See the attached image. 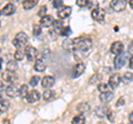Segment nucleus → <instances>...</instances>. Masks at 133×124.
<instances>
[{"label":"nucleus","instance_id":"393cba45","mask_svg":"<svg viewBox=\"0 0 133 124\" xmlns=\"http://www.w3.org/2000/svg\"><path fill=\"white\" fill-rule=\"evenodd\" d=\"M62 45H63V48L66 49L68 51H73V39H66L63 41V43H62Z\"/></svg>","mask_w":133,"mask_h":124},{"label":"nucleus","instance_id":"473e14b6","mask_svg":"<svg viewBox=\"0 0 133 124\" xmlns=\"http://www.w3.org/2000/svg\"><path fill=\"white\" fill-rule=\"evenodd\" d=\"M32 33H33V36H35V37H39L41 35V27H40V24H35V26H33Z\"/></svg>","mask_w":133,"mask_h":124},{"label":"nucleus","instance_id":"4c0bfd02","mask_svg":"<svg viewBox=\"0 0 133 124\" xmlns=\"http://www.w3.org/2000/svg\"><path fill=\"white\" fill-rule=\"evenodd\" d=\"M76 3L79 7H87V3H88V1H87V0H77Z\"/></svg>","mask_w":133,"mask_h":124},{"label":"nucleus","instance_id":"f704fd0d","mask_svg":"<svg viewBox=\"0 0 133 124\" xmlns=\"http://www.w3.org/2000/svg\"><path fill=\"white\" fill-rule=\"evenodd\" d=\"M59 35H61L62 37H69L70 35H71V29H70L69 27H63V29L61 30V32Z\"/></svg>","mask_w":133,"mask_h":124},{"label":"nucleus","instance_id":"f03ea898","mask_svg":"<svg viewBox=\"0 0 133 124\" xmlns=\"http://www.w3.org/2000/svg\"><path fill=\"white\" fill-rule=\"evenodd\" d=\"M28 36L24 33V32H18V33L16 35L15 39L12 40V44L15 45L17 49H21L22 47H24L27 43H28Z\"/></svg>","mask_w":133,"mask_h":124},{"label":"nucleus","instance_id":"4be33fe9","mask_svg":"<svg viewBox=\"0 0 133 124\" xmlns=\"http://www.w3.org/2000/svg\"><path fill=\"white\" fill-rule=\"evenodd\" d=\"M37 3H38V0H26V1L22 2V7L26 10H29V9H31V8L35 7Z\"/></svg>","mask_w":133,"mask_h":124},{"label":"nucleus","instance_id":"6ab92c4d","mask_svg":"<svg viewBox=\"0 0 133 124\" xmlns=\"http://www.w3.org/2000/svg\"><path fill=\"white\" fill-rule=\"evenodd\" d=\"M113 98H114V94H113V92H111V91H109V92H104V93H100V95H99L100 101H101L102 103L110 102V101H112Z\"/></svg>","mask_w":133,"mask_h":124},{"label":"nucleus","instance_id":"39448f33","mask_svg":"<svg viewBox=\"0 0 133 124\" xmlns=\"http://www.w3.org/2000/svg\"><path fill=\"white\" fill-rule=\"evenodd\" d=\"M24 54H26V57L28 58L29 61H33L36 59V58H38V50L32 47V45H27L26 47V50H24Z\"/></svg>","mask_w":133,"mask_h":124},{"label":"nucleus","instance_id":"f8f14e48","mask_svg":"<svg viewBox=\"0 0 133 124\" xmlns=\"http://www.w3.org/2000/svg\"><path fill=\"white\" fill-rule=\"evenodd\" d=\"M71 7L70 6H65V7H62L60 8L59 10H58L57 12V15H58V17H59L60 19H65L66 17H69L70 15H71Z\"/></svg>","mask_w":133,"mask_h":124},{"label":"nucleus","instance_id":"423d86ee","mask_svg":"<svg viewBox=\"0 0 133 124\" xmlns=\"http://www.w3.org/2000/svg\"><path fill=\"white\" fill-rule=\"evenodd\" d=\"M121 80H122V78L120 74L118 73H114V74H112V75L110 77V79H109V86L111 89H116L118 86L120 85V83H121Z\"/></svg>","mask_w":133,"mask_h":124},{"label":"nucleus","instance_id":"20e7f679","mask_svg":"<svg viewBox=\"0 0 133 124\" xmlns=\"http://www.w3.org/2000/svg\"><path fill=\"white\" fill-rule=\"evenodd\" d=\"M91 17H92L93 20L98 22H103L105 18V11L102 8H97L95 10L91 11Z\"/></svg>","mask_w":133,"mask_h":124},{"label":"nucleus","instance_id":"3c124183","mask_svg":"<svg viewBox=\"0 0 133 124\" xmlns=\"http://www.w3.org/2000/svg\"><path fill=\"white\" fill-rule=\"evenodd\" d=\"M0 16H1V11H0Z\"/></svg>","mask_w":133,"mask_h":124},{"label":"nucleus","instance_id":"c9c22d12","mask_svg":"<svg viewBox=\"0 0 133 124\" xmlns=\"http://www.w3.org/2000/svg\"><path fill=\"white\" fill-rule=\"evenodd\" d=\"M45 12H47V7H45V6H41L39 11H38V15L40 16L41 18H42V17H44V16H45Z\"/></svg>","mask_w":133,"mask_h":124},{"label":"nucleus","instance_id":"a878e982","mask_svg":"<svg viewBox=\"0 0 133 124\" xmlns=\"http://www.w3.org/2000/svg\"><path fill=\"white\" fill-rule=\"evenodd\" d=\"M71 124H85V118L82 114L77 115V116H74L72 119Z\"/></svg>","mask_w":133,"mask_h":124},{"label":"nucleus","instance_id":"ea45409f","mask_svg":"<svg viewBox=\"0 0 133 124\" xmlns=\"http://www.w3.org/2000/svg\"><path fill=\"white\" fill-rule=\"evenodd\" d=\"M128 53H130V54L133 56V40L131 41V43L129 44V48H128Z\"/></svg>","mask_w":133,"mask_h":124},{"label":"nucleus","instance_id":"e433bc0d","mask_svg":"<svg viewBox=\"0 0 133 124\" xmlns=\"http://www.w3.org/2000/svg\"><path fill=\"white\" fill-rule=\"evenodd\" d=\"M52 5L55 8H58V10H59V8L63 7V1H61V0H55V1L52 2Z\"/></svg>","mask_w":133,"mask_h":124},{"label":"nucleus","instance_id":"dca6fc26","mask_svg":"<svg viewBox=\"0 0 133 124\" xmlns=\"http://www.w3.org/2000/svg\"><path fill=\"white\" fill-rule=\"evenodd\" d=\"M15 11H16V6L14 5V3H7V5L3 7V9L1 10V15L3 16H11V15H14L15 13Z\"/></svg>","mask_w":133,"mask_h":124},{"label":"nucleus","instance_id":"c03bdc74","mask_svg":"<svg viewBox=\"0 0 133 124\" xmlns=\"http://www.w3.org/2000/svg\"><path fill=\"white\" fill-rule=\"evenodd\" d=\"M3 88H5V84H3L2 81H0V91L3 90Z\"/></svg>","mask_w":133,"mask_h":124},{"label":"nucleus","instance_id":"09e8293b","mask_svg":"<svg viewBox=\"0 0 133 124\" xmlns=\"http://www.w3.org/2000/svg\"><path fill=\"white\" fill-rule=\"evenodd\" d=\"M98 124H107V123H104V122H99Z\"/></svg>","mask_w":133,"mask_h":124},{"label":"nucleus","instance_id":"79ce46f5","mask_svg":"<svg viewBox=\"0 0 133 124\" xmlns=\"http://www.w3.org/2000/svg\"><path fill=\"white\" fill-rule=\"evenodd\" d=\"M129 67L131 69H133V56L130 58V60H129Z\"/></svg>","mask_w":133,"mask_h":124},{"label":"nucleus","instance_id":"cd10ccee","mask_svg":"<svg viewBox=\"0 0 133 124\" xmlns=\"http://www.w3.org/2000/svg\"><path fill=\"white\" fill-rule=\"evenodd\" d=\"M24 51L22 50V49H17L16 52H15V60L16 61H21L23 60V58H24Z\"/></svg>","mask_w":133,"mask_h":124},{"label":"nucleus","instance_id":"ddd939ff","mask_svg":"<svg viewBox=\"0 0 133 124\" xmlns=\"http://www.w3.org/2000/svg\"><path fill=\"white\" fill-rule=\"evenodd\" d=\"M6 94L10 98H16L19 95V90L16 84H10L6 88Z\"/></svg>","mask_w":133,"mask_h":124},{"label":"nucleus","instance_id":"7c9ffc66","mask_svg":"<svg viewBox=\"0 0 133 124\" xmlns=\"http://www.w3.org/2000/svg\"><path fill=\"white\" fill-rule=\"evenodd\" d=\"M39 82H40V77L39 75H33V77H31L29 83H30L31 86H36V85H38Z\"/></svg>","mask_w":133,"mask_h":124},{"label":"nucleus","instance_id":"b1692460","mask_svg":"<svg viewBox=\"0 0 133 124\" xmlns=\"http://www.w3.org/2000/svg\"><path fill=\"white\" fill-rule=\"evenodd\" d=\"M52 28H53V30H55L56 32L60 33L61 30L63 29V24H62V21H60V20H55L53 23H52Z\"/></svg>","mask_w":133,"mask_h":124},{"label":"nucleus","instance_id":"4468645a","mask_svg":"<svg viewBox=\"0 0 133 124\" xmlns=\"http://www.w3.org/2000/svg\"><path fill=\"white\" fill-rule=\"evenodd\" d=\"M26 99H27V101L29 103H35V102L40 100V93L37 90H31L30 92L28 93Z\"/></svg>","mask_w":133,"mask_h":124},{"label":"nucleus","instance_id":"1a4fd4ad","mask_svg":"<svg viewBox=\"0 0 133 124\" xmlns=\"http://www.w3.org/2000/svg\"><path fill=\"white\" fill-rule=\"evenodd\" d=\"M123 49H124V47H123V43L121 41H114V42L111 44L110 50L113 54L119 56V54H121V53H123Z\"/></svg>","mask_w":133,"mask_h":124},{"label":"nucleus","instance_id":"a18cd8bd","mask_svg":"<svg viewBox=\"0 0 133 124\" xmlns=\"http://www.w3.org/2000/svg\"><path fill=\"white\" fill-rule=\"evenodd\" d=\"M2 62H3V59H0V71H1V68H2Z\"/></svg>","mask_w":133,"mask_h":124},{"label":"nucleus","instance_id":"2eb2a0df","mask_svg":"<svg viewBox=\"0 0 133 124\" xmlns=\"http://www.w3.org/2000/svg\"><path fill=\"white\" fill-rule=\"evenodd\" d=\"M53 17L52 16H49V15H45L44 17H42L40 19V27H43V28H48L50 26H52L53 23Z\"/></svg>","mask_w":133,"mask_h":124},{"label":"nucleus","instance_id":"412c9836","mask_svg":"<svg viewBox=\"0 0 133 124\" xmlns=\"http://www.w3.org/2000/svg\"><path fill=\"white\" fill-rule=\"evenodd\" d=\"M55 95H56V92L53 90H51V89H48V90H45L43 92V99L45 101L53 100V99H55Z\"/></svg>","mask_w":133,"mask_h":124},{"label":"nucleus","instance_id":"9b49d317","mask_svg":"<svg viewBox=\"0 0 133 124\" xmlns=\"http://www.w3.org/2000/svg\"><path fill=\"white\" fill-rule=\"evenodd\" d=\"M55 82H56V79L53 77H51V75H45L44 78L41 79V85H42L43 88H45V89H50L51 86H53Z\"/></svg>","mask_w":133,"mask_h":124},{"label":"nucleus","instance_id":"a19ab883","mask_svg":"<svg viewBox=\"0 0 133 124\" xmlns=\"http://www.w3.org/2000/svg\"><path fill=\"white\" fill-rule=\"evenodd\" d=\"M123 104H124V99L123 98H121L118 102H116V106H120V105H123Z\"/></svg>","mask_w":133,"mask_h":124},{"label":"nucleus","instance_id":"603ef678","mask_svg":"<svg viewBox=\"0 0 133 124\" xmlns=\"http://www.w3.org/2000/svg\"><path fill=\"white\" fill-rule=\"evenodd\" d=\"M0 26H1V22H0Z\"/></svg>","mask_w":133,"mask_h":124},{"label":"nucleus","instance_id":"2f4dec72","mask_svg":"<svg viewBox=\"0 0 133 124\" xmlns=\"http://www.w3.org/2000/svg\"><path fill=\"white\" fill-rule=\"evenodd\" d=\"M123 81L125 83H129V82L133 81V73L132 72H125L123 75Z\"/></svg>","mask_w":133,"mask_h":124},{"label":"nucleus","instance_id":"8fccbe9b","mask_svg":"<svg viewBox=\"0 0 133 124\" xmlns=\"http://www.w3.org/2000/svg\"><path fill=\"white\" fill-rule=\"evenodd\" d=\"M0 53H1V49H0Z\"/></svg>","mask_w":133,"mask_h":124},{"label":"nucleus","instance_id":"49530a36","mask_svg":"<svg viewBox=\"0 0 133 124\" xmlns=\"http://www.w3.org/2000/svg\"><path fill=\"white\" fill-rule=\"evenodd\" d=\"M129 3H130V7L132 8V9H133V0H131V1L130 2H129Z\"/></svg>","mask_w":133,"mask_h":124},{"label":"nucleus","instance_id":"f3484780","mask_svg":"<svg viewBox=\"0 0 133 124\" xmlns=\"http://www.w3.org/2000/svg\"><path fill=\"white\" fill-rule=\"evenodd\" d=\"M84 70H85V65L84 63H77L76 64V67L73 68V73H72V78H78V77H80L81 74L84 72Z\"/></svg>","mask_w":133,"mask_h":124},{"label":"nucleus","instance_id":"c756f323","mask_svg":"<svg viewBox=\"0 0 133 124\" xmlns=\"http://www.w3.org/2000/svg\"><path fill=\"white\" fill-rule=\"evenodd\" d=\"M98 90L100 91L101 93H104V92H109L110 91V86L109 84H105V83H99L98 84Z\"/></svg>","mask_w":133,"mask_h":124},{"label":"nucleus","instance_id":"f257e3e1","mask_svg":"<svg viewBox=\"0 0 133 124\" xmlns=\"http://www.w3.org/2000/svg\"><path fill=\"white\" fill-rule=\"evenodd\" d=\"M92 49V40L88 37H79L73 39V52L82 53L85 56Z\"/></svg>","mask_w":133,"mask_h":124},{"label":"nucleus","instance_id":"9d476101","mask_svg":"<svg viewBox=\"0 0 133 124\" xmlns=\"http://www.w3.org/2000/svg\"><path fill=\"white\" fill-rule=\"evenodd\" d=\"M2 79L5 80V82H8V83H14V82L17 81L18 77H17L16 72H11V71L6 70V71L2 73Z\"/></svg>","mask_w":133,"mask_h":124},{"label":"nucleus","instance_id":"37998d69","mask_svg":"<svg viewBox=\"0 0 133 124\" xmlns=\"http://www.w3.org/2000/svg\"><path fill=\"white\" fill-rule=\"evenodd\" d=\"M129 121H130L131 124H133V111L130 113V115H129Z\"/></svg>","mask_w":133,"mask_h":124},{"label":"nucleus","instance_id":"a211bd4d","mask_svg":"<svg viewBox=\"0 0 133 124\" xmlns=\"http://www.w3.org/2000/svg\"><path fill=\"white\" fill-rule=\"evenodd\" d=\"M77 111L79 113H81L82 115L90 112V104L88 102H81L79 103V104L77 105Z\"/></svg>","mask_w":133,"mask_h":124},{"label":"nucleus","instance_id":"7ed1b4c3","mask_svg":"<svg viewBox=\"0 0 133 124\" xmlns=\"http://www.w3.org/2000/svg\"><path fill=\"white\" fill-rule=\"evenodd\" d=\"M128 57H129V53H121V54L116 56L115 60H114V68L116 70H120L121 68H123L125 63L128 62Z\"/></svg>","mask_w":133,"mask_h":124},{"label":"nucleus","instance_id":"de8ad7c7","mask_svg":"<svg viewBox=\"0 0 133 124\" xmlns=\"http://www.w3.org/2000/svg\"><path fill=\"white\" fill-rule=\"evenodd\" d=\"M3 124H9V121L8 120H3Z\"/></svg>","mask_w":133,"mask_h":124},{"label":"nucleus","instance_id":"bb28decb","mask_svg":"<svg viewBox=\"0 0 133 124\" xmlns=\"http://www.w3.org/2000/svg\"><path fill=\"white\" fill-rule=\"evenodd\" d=\"M17 68H18V64H17V61L16 60H10L7 63V70H8V71L15 72L16 70H17Z\"/></svg>","mask_w":133,"mask_h":124},{"label":"nucleus","instance_id":"5701e85b","mask_svg":"<svg viewBox=\"0 0 133 124\" xmlns=\"http://www.w3.org/2000/svg\"><path fill=\"white\" fill-rule=\"evenodd\" d=\"M10 103L8 100H5V99H2V100H0V114L5 113L6 111L8 110V107H9Z\"/></svg>","mask_w":133,"mask_h":124},{"label":"nucleus","instance_id":"58836bf2","mask_svg":"<svg viewBox=\"0 0 133 124\" xmlns=\"http://www.w3.org/2000/svg\"><path fill=\"white\" fill-rule=\"evenodd\" d=\"M108 120H109L110 122H113L114 121V112L113 111H109V113H108Z\"/></svg>","mask_w":133,"mask_h":124},{"label":"nucleus","instance_id":"72a5a7b5","mask_svg":"<svg viewBox=\"0 0 133 124\" xmlns=\"http://www.w3.org/2000/svg\"><path fill=\"white\" fill-rule=\"evenodd\" d=\"M87 7H88L90 10L93 11V10L97 9V8H99V3H98V1H88Z\"/></svg>","mask_w":133,"mask_h":124},{"label":"nucleus","instance_id":"6e6552de","mask_svg":"<svg viewBox=\"0 0 133 124\" xmlns=\"http://www.w3.org/2000/svg\"><path fill=\"white\" fill-rule=\"evenodd\" d=\"M110 7L114 11H122V10L125 9L127 2L124 1V0H113V1H111Z\"/></svg>","mask_w":133,"mask_h":124},{"label":"nucleus","instance_id":"c85d7f7f","mask_svg":"<svg viewBox=\"0 0 133 124\" xmlns=\"http://www.w3.org/2000/svg\"><path fill=\"white\" fill-rule=\"evenodd\" d=\"M28 93H29V91H28V85L22 84L21 86H20V89H19V95L21 97V98H27Z\"/></svg>","mask_w":133,"mask_h":124},{"label":"nucleus","instance_id":"0eeeda50","mask_svg":"<svg viewBox=\"0 0 133 124\" xmlns=\"http://www.w3.org/2000/svg\"><path fill=\"white\" fill-rule=\"evenodd\" d=\"M109 111L110 110H109V106L108 105H98L94 109V113H95V115H97L98 118L103 119V118H105L108 115Z\"/></svg>","mask_w":133,"mask_h":124},{"label":"nucleus","instance_id":"aec40b11","mask_svg":"<svg viewBox=\"0 0 133 124\" xmlns=\"http://www.w3.org/2000/svg\"><path fill=\"white\" fill-rule=\"evenodd\" d=\"M45 67H47V64H45V61L43 59H38L36 61L35 63V70L38 72H42L45 70Z\"/></svg>","mask_w":133,"mask_h":124}]
</instances>
